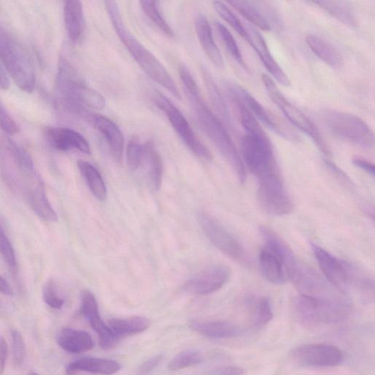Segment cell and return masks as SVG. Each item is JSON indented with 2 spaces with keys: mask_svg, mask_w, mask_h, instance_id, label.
<instances>
[{
  "mask_svg": "<svg viewBox=\"0 0 375 375\" xmlns=\"http://www.w3.org/2000/svg\"><path fill=\"white\" fill-rule=\"evenodd\" d=\"M227 4L262 30L275 32L282 28L279 12L267 2L229 1Z\"/></svg>",
  "mask_w": 375,
  "mask_h": 375,
  "instance_id": "obj_16",
  "label": "cell"
},
{
  "mask_svg": "<svg viewBox=\"0 0 375 375\" xmlns=\"http://www.w3.org/2000/svg\"><path fill=\"white\" fill-rule=\"evenodd\" d=\"M10 88V80L4 67L0 65V88L6 90Z\"/></svg>",
  "mask_w": 375,
  "mask_h": 375,
  "instance_id": "obj_50",
  "label": "cell"
},
{
  "mask_svg": "<svg viewBox=\"0 0 375 375\" xmlns=\"http://www.w3.org/2000/svg\"><path fill=\"white\" fill-rule=\"evenodd\" d=\"M263 246L259 254L261 272L270 283L284 285L299 263L289 246L271 229H260Z\"/></svg>",
  "mask_w": 375,
  "mask_h": 375,
  "instance_id": "obj_4",
  "label": "cell"
},
{
  "mask_svg": "<svg viewBox=\"0 0 375 375\" xmlns=\"http://www.w3.org/2000/svg\"><path fill=\"white\" fill-rule=\"evenodd\" d=\"M81 312L88 320L93 316L100 314L95 295L90 290H84L82 294Z\"/></svg>",
  "mask_w": 375,
  "mask_h": 375,
  "instance_id": "obj_45",
  "label": "cell"
},
{
  "mask_svg": "<svg viewBox=\"0 0 375 375\" xmlns=\"http://www.w3.org/2000/svg\"><path fill=\"white\" fill-rule=\"evenodd\" d=\"M56 94L64 108L81 116L85 115V107L102 110L107 104L105 97L100 93L88 87L66 61H63L59 69Z\"/></svg>",
  "mask_w": 375,
  "mask_h": 375,
  "instance_id": "obj_5",
  "label": "cell"
},
{
  "mask_svg": "<svg viewBox=\"0 0 375 375\" xmlns=\"http://www.w3.org/2000/svg\"><path fill=\"white\" fill-rule=\"evenodd\" d=\"M150 98L155 107L166 115L174 131L189 150L201 160L211 162L212 153L197 137L184 115L169 98L157 90L151 92Z\"/></svg>",
  "mask_w": 375,
  "mask_h": 375,
  "instance_id": "obj_11",
  "label": "cell"
},
{
  "mask_svg": "<svg viewBox=\"0 0 375 375\" xmlns=\"http://www.w3.org/2000/svg\"><path fill=\"white\" fill-rule=\"evenodd\" d=\"M150 326V321L143 317L113 319L109 321V327L120 339L141 333L148 330Z\"/></svg>",
  "mask_w": 375,
  "mask_h": 375,
  "instance_id": "obj_29",
  "label": "cell"
},
{
  "mask_svg": "<svg viewBox=\"0 0 375 375\" xmlns=\"http://www.w3.org/2000/svg\"><path fill=\"white\" fill-rule=\"evenodd\" d=\"M26 201L34 212L44 221H57V215L50 204L45 191L44 184L36 188L28 197Z\"/></svg>",
  "mask_w": 375,
  "mask_h": 375,
  "instance_id": "obj_30",
  "label": "cell"
},
{
  "mask_svg": "<svg viewBox=\"0 0 375 375\" xmlns=\"http://www.w3.org/2000/svg\"><path fill=\"white\" fill-rule=\"evenodd\" d=\"M0 292L6 295H12L13 290L8 282L0 275Z\"/></svg>",
  "mask_w": 375,
  "mask_h": 375,
  "instance_id": "obj_51",
  "label": "cell"
},
{
  "mask_svg": "<svg viewBox=\"0 0 375 375\" xmlns=\"http://www.w3.org/2000/svg\"><path fill=\"white\" fill-rule=\"evenodd\" d=\"M311 250L327 282L346 293L350 286L348 262L340 260L317 244H311Z\"/></svg>",
  "mask_w": 375,
  "mask_h": 375,
  "instance_id": "obj_17",
  "label": "cell"
},
{
  "mask_svg": "<svg viewBox=\"0 0 375 375\" xmlns=\"http://www.w3.org/2000/svg\"><path fill=\"white\" fill-rule=\"evenodd\" d=\"M77 165L95 197L98 201H105L107 189L100 172L93 165L85 161H78Z\"/></svg>",
  "mask_w": 375,
  "mask_h": 375,
  "instance_id": "obj_32",
  "label": "cell"
},
{
  "mask_svg": "<svg viewBox=\"0 0 375 375\" xmlns=\"http://www.w3.org/2000/svg\"><path fill=\"white\" fill-rule=\"evenodd\" d=\"M0 169L10 189L23 196L41 179L29 153L9 138L0 145Z\"/></svg>",
  "mask_w": 375,
  "mask_h": 375,
  "instance_id": "obj_6",
  "label": "cell"
},
{
  "mask_svg": "<svg viewBox=\"0 0 375 375\" xmlns=\"http://www.w3.org/2000/svg\"><path fill=\"white\" fill-rule=\"evenodd\" d=\"M321 117L328 130L338 139L364 148H374V131L361 117L331 109H323Z\"/></svg>",
  "mask_w": 375,
  "mask_h": 375,
  "instance_id": "obj_9",
  "label": "cell"
},
{
  "mask_svg": "<svg viewBox=\"0 0 375 375\" xmlns=\"http://www.w3.org/2000/svg\"><path fill=\"white\" fill-rule=\"evenodd\" d=\"M213 8L217 13L227 23L234 31L244 39L247 36V28L242 23L241 19L223 2L214 1Z\"/></svg>",
  "mask_w": 375,
  "mask_h": 375,
  "instance_id": "obj_37",
  "label": "cell"
},
{
  "mask_svg": "<svg viewBox=\"0 0 375 375\" xmlns=\"http://www.w3.org/2000/svg\"><path fill=\"white\" fill-rule=\"evenodd\" d=\"M46 136L50 145L62 152L77 150L85 154H90V146L85 138L80 133L68 128L49 127Z\"/></svg>",
  "mask_w": 375,
  "mask_h": 375,
  "instance_id": "obj_21",
  "label": "cell"
},
{
  "mask_svg": "<svg viewBox=\"0 0 375 375\" xmlns=\"http://www.w3.org/2000/svg\"><path fill=\"white\" fill-rule=\"evenodd\" d=\"M227 90L233 93L238 97L243 105L263 125L268 127L279 136L285 138L287 141L295 142L299 141L298 136L292 133L276 117L263 106L247 90L239 85L230 84Z\"/></svg>",
  "mask_w": 375,
  "mask_h": 375,
  "instance_id": "obj_14",
  "label": "cell"
},
{
  "mask_svg": "<svg viewBox=\"0 0 375 375\" xmlns=\"http://www.w3.org/2000/svg\"><path fill=\"white\" fill-rule=\"evenodd\" d=\"M296 319L308 328L341 323L350 313L347 295L324 297L300 294L293 302Z\"/></svg>",
  "mask_w": 375,
  "mask_h": 375,
  "instance_id": "obj_3",
  "label": "cell"
},
{
  "mask_svg": "<svg viewBox=\"0 0 375 375\" xmlns=\"http://www.w3.org/2000/svg\"><path fill=\"white\" fill-rule=\"evenodd\" d=\"M126 163L131 171L139 169L144 162L145 144L138 139H132L126 148Z\"/></svg>",
  "mask_w": 375,
  "mask_h": 375,
  "instance_id": "obj_39",
  "label": "cell"
},
{
  "mask_svg": "<svg viewBox=\"0 0 375 375\" xmlns=\"http://www.w3.org/2000/svg\"><path fill=\"white\" fill-rule=\"evenodd\" d=\"M59 345L70 353H81L92 350L95 345L90 335L71 328L62 329L57 335Z\"/></svg>",
  "mask_w": 375,
  "mask_h": 375,
  "instance_id": "obj_25",
  "label": "cell"
},
{
  "mask_svg": "<svg viewBox=\"0 0 375 375\" xmlns=\"http://www.w3.org/2000/svg\"><path fill=\"white\" fill-rule=\"evenodd\" d=\"M200 225L210 242L230 258L237 262H244L246 258L244 248L236 237L213 215L201 213Z\"/></svg>",
  "mask_w": 375,
  "mask_h": 375,
  "instance_id": "obj_13",
  "label": "cell"
},
{
  "mask_svg": "<svg viewBox=\"0 0 375 375\" xmlns=\"http://www.w3.org/2000/svg\"><path fill=\"white\" fill-rule=\"evenodd\" d=\"M140 4L145 14L157 29L162 31L166 36L174 37V32L160 12L159 2L144 0V1L140 2Z\"/></svg>",
  "mask_w": 375,
  "mask_h": 375,
  "instance_id": "obj_36",
  "label": "cell"
},
{
  "mask_svg": "<svg viewBox=\"0 0 375 375\" xmlns=\"http://www.w3.org/2000/svg\"><path fill=\"white\" fill-rule=\"evenodd\" d=\"M352 164L355 167L364 171L372 177L374 176V174H375L374 165L371 162L366 160L364 159H362V157H354V159L352 160Z\"/></svg>",
  "mask_w": 375,
  "mask_h": 375,
  "instance_id": "obj_48",
  "label": "cell"
},
{
  "mask_svg": "<svg viewBox=\"0 0 375 375\" xmlns=\"http://www.w3.org/2000/svg\"><path fill=\"white\" fill-rule=\"evenodd\" d=\"M0 129L10 136L19 132V126L0 100Z\"/></svg>",
  "mask_w": 375,
  "mask_h": 375,
  "instance_id": "obj_44",
  "label": "cell"
},
{
  "mask_svg": "<svg viewBox=\"0 0 375 375\" xmlns=\"http://www.w3.org/2000/svg\"><path fill=\"white\" fill-rule=\"evenodd\" d=\"M194 26L199 42L209 60L215 67L224 68V58L215 42L212 28L207 17L202 13L197 14L194 18Z\"/></svg>",
  "mask_w": 375,
  "mask_h": 375,
  "instance_id": "obj_22",
  "label": "cell"
},
{
  "mask_svg": "<svg viewBox=\"0 0 375 375\" xmlns=\"http://www.w3.org/2000/svg\"><path fill=\"white\" fill-rule=\"evenodd\" d=\"M145 144L144 162L147 165L148 174L153 188L159 191L161 189L163 177V162L159 151L155 148L153 142L148 141Z\"/></svg>",
  "mask_w": 375,
  "mask_h": 375,
  "instance_id": "obj_28",
  "label": "cell"
},
{
  "mask_svg": "<svg viewBox=\"0 0 375 375\" xmlns=\"http://www.w3.org/2000/svg\"><path fill=\"white\" fill-rule=\"evenodd\" d=\"M0 59L19 89L31 93L35 88L36 78L30 59L20 43L1 27Z\"/></svg>",
  "mask_w": 375,
  "mask_h": 375,
  "instance_id": "obj_8",
  "label": "cell"
},
{
  "mask_svg": "<svg viewBox=\"0 0 375 375\" xmlns=\"http://www.w3.org/2000/svg\"><path fill=\"white\" fill-rule=\"evenodd\" d=\"M164 355L159 354L154 355L144 364L141 365L139 369L137 370L135 375H148L154 370L164 359Z\"/></svg>",
  "mask_w": 375,
  "mask_h": 375,
  "instance_id": "obj_46",
  "label": "cell"
},
{
  "mask_svg": "<svg viewBox=\"0 0 375 375\" xmlns=\"http://www.w3.org/2000/svg\"><path fill=\"white\" fill-rule=\"evenodd\" d=\"M310 4L318 6L328 14L343 24L351 28H357L358 22L353 12L345 3L337 1H314Z\"/></svg>",
  "mask_w": 375,
  "mask_h": 375,
  "instance_id": "obj_33",
  "label": "cell"
},
{
  "mask_svg": "<svg viewBox=\"0 0 375 375\" xmlns=\"http://www.w3.org/2000/svg\"><path fill=\"white\" fill-rule=\"evenodd\" d=\"M242 140V160L258 181L280 174L269 137L258 122L249 123Z\"/></svg>",
  "mask_w": 375,
  "mask_h": 375,
  "instance_id": "obj_7",
  "label": "cell"
},
{
  "mask_svg": "<svg viewBox=\"0 0 375 375\" xmlns=\"http://www.w3.org/2000/svg\"><path fill=\"white\" fill-rule=\"evenodd\" d=\"M179 74L197 125L223 155L240 184H244L246 180V167L225 126L205 102L189 70L181 66Z\"/></svg>",
  "mask_w": 375,
  "mask_h": 375,
  "instance_id": "obj_1",
  "label": "cell"
},
{
  "mask_svg": "<svg viewBox=\"0 0 375 375\" xmlns=\"http://www.w3.org/2000/svg\"><path fill=\"white\" fill-rule=\"evenodd\" d=\"M8 353V344L4 338L0 337V375H3L5 373Z\"/></svg>",
  "mask_w": 375,
  "mask_h": 375,
  "instance_id": "obj_49",
  "label": "cell"
},
{
  "mask_svg": "<svg viewBox=\"0 0 375 375\" xmlns=\"http://www.w3.org/2000/svg\"><path fill=\"white\" fill-rule=\"evenodd\" d=\"M28 375H40V374H37L36 372H30Z\"/></svg>",
  "mask_w": 375,
  "mask_h": 375,
  "instance_id": "obj_52",
  "label": "cell"
},
{
  "mask_svg": "<svg viewBox=\"0 0 375 375\" xmlns=\"http://www.w3.org/2000/svg\"><path fill=\"white\" fill-rule=\"evenodd\" d=\"M215 25L222 41L231 56L242 67L247 69L242 52L231 32L223 24L219 22H216Z\"/></svg>",
  "mask_w": 375,
  "mask_h": 375,
  "instance_id": "obj_38",
  "label": "cell"
},
{
  "mask_svg": "<svg viewBox=\"0 0 375 375\" xmlns=\"http://www.w3.org/2000/svg\"><path fill=\"white\" fill-rule=\"evenodd\" d=\"M94 129L101 133L109 147L113 159L117 163L123 161L125 139L122 131L109 118L95 114L90 117Z\"/></svg>",
  "mask_w": 375,
  "mask_h": 375,
  "instance_id": "obj_20",
  "label": "cell"
},
{
  "mask_svg": "<svg viewBox=\"0 0 375 375\" xmlns=\"http://www.w3.org/2000/svg\"><path fill=\"white\" fill-rule=\"evenodd\" d=\"M306 43L312 52L321 61L333 69H341L344 59L340 52L325 39L316 35H309Z\"/></svg>",
  "mask_w": 375,
  "mask_h": 375,
  "instance_id": "obj_27",
  "label": "cell"
},
{
  "mask_svg": "<svg viewBox=\"0 0 375 375\" xmlns=\"http://www.w3.org/2000/svg\"><path fill=\"white\" fill-rule=\"evenodd\" d=\"M231 269L224 265L210 267L189 280L186 289L194 294L208 295L221 290L230 280Z\"/></svg>",
  "mask_w": 375,
  "mask_h": 375,
  "instance_id": "obj_18",
  "label": "cell"
},
{
  "mask_svg": "<svg viewBox=\"0 0 375 375\" xmlns=\"http://www.w3.org/2000/svg\"><path fill=\"white\" fill-rule=\"evenodd\" d=\"M293 361L300 365L311 367L338 366L344 360V354L338 347L327 344L302 345L291 352Z\"/></svg>",
  "mask_w": 375,
  "mask_h": 375,
  "instance_id": "obj_15",
  "label": "cell"
},
{
  "mask_svg": "<svg viewBox=\"0 0 375 375\" xmlns=\"http://www.w3.org/2000/svg\"><path fill=\"white\" fill-rule=\"evenodd\" d=\"M121 369L120 363L116 361L85 357L70 363L66 371L71 374L76 371H86L95 374L111 375L119 371Z\"/></svg>",
  "mask_w": 375,
  "mask_h": 375,
  "instance_id": "obj_26",
  "label": "cell"
},
{
  "mask_svg": "<svg viewBox=\"0 0 375 375\" xmlns=\"http://www.w3.org/2000/svg\"><path fill=\"white\" fill-rule=\"evenodd\" d=\"M190 328L206 338L215 340L232 339L242 333L238 326L221 321H194Z\"/></svg>",
  "mask_w": 375,
  "mask_h": 375,
  "instance_id": "obj_24",
  "label": "cell"
},
{
  "mask_svg": "<svg viewBox=\"0 0 375 375\" xmlns=\"http://www.w3.org/2000/svg\"><path fill=\"white\" fill-rule=\"evenodd\" d=\"M90 326L98 335L100 344L104 349H111L115 347L121 340L110 329L101 319V315L97 314L88 319Z\"/></svg>",
  "mask_w": 375,
  "mask_h": 375,
  "instance_id": "obj_35",
  "label": "cell"
},
{
  "mask_svg": "<svg viewBox=\"0 0 375 375\" xmlns=\"http://www.w3.org/2000/svg\"><path fill=\"white\" fill-rule=\"evenodd\" d=\"M43 299L48 306L54 309H61L65 304L64 299L57 294L54 282L52 280L48 281L46 284L43 292Z\"/></svg>",
  "mask_w": 375,
  "mask_h": 375,
  "instance_id": "obj_43",
  "label": "cell"
},
{
  "mask_svg": "<svg viewBox=\"0 0 375 375\" xmlns=\"http://www.w3.org/2000/svg\"><path fill=\"white\" fill-rule=\"evenodd\" d=\"M66 28L72 43L78 44L83 40L85 20L83 3L69 0L64 4Z\"/></svg>",
  "mask_w": 375,
  "mask_h": 375,
  "instance_id": "obj_23",
  "label": "cell"
},
{
  "mask_svg": "<svg viewBox=\"0 0 375 375\" xmlns=\"http://www.w3.org/2000/svg\"><path fill=\"white\" fill-rule=\"evenodd\" d=\"M0 254L11 270L16 272L18 266L16 252L1 222H0Z\"/></svg>",
  "mask_w": 375,
  "mask_h": 375,
  "instance_id": "obj_41",
  "label": "cell"
},
{
  "mask_svg": "<svg viewBox=\"0 0 375 375\" xmlns=\"http://www.w3.org/2000/svg\"><path fill=\"white\" fill-rule=\"evenodd\" d=\"M105 4L114 31L137 65L152 81L181 100V93L167 69L126 27L117 3L106 1Z\"/></svg>",
  "mask_w": 375,
  "mask_h": 375,
  "instance_id": "obj_2",
  "label": "cell"
},
{
  "mask_svg": "<svg viewBox=\"0 0 375 375\" xmlns=\"http://www.w3.org/2000/svg\"><path fill=\"white\" fill-rule=\"evenodd\" d=\"M258 198L261 207L269 215L284 216L293 210V204L281 174L258 181Z\"/></svg>",
  "mask_w": 375,
  "mask_h": 375,
  "instance_id": "obj_12",
  "label": "cell"
},
{
  "mask_svg": "<svg viewBox=\"0 0 375 375\" xmlns=\"http://www.w3.org/2000/svg\"><path fill=\"white\" fill-rule=\"evenodd\" d=\"M12 352L14 364L21 367L26 358V345L23 335L17 329L11 330Z\"/></svg>",
  "mask_w": 375,
  "mask_h": 375,
  "instance_id": "obj_42",
  "label": "cell"
},
{
  "mask_svg": "<svg viewBox=\"0 0 375 375\" xmlns=\"http://www.w3.org/2000/svg\"><path fill=\"white\" fill-rule=\"evenodd\" d=\"M202 73L212 105L225 121H230V113L221 92L215 85L210 73L205 69H203Z\"/></svg>",
  "mask_w": 375,
  "mask_h": 375,
  "instance_id": "obj_34",
  "label": "cell"
},
{
  "mask_svg": "<svg viewBox=\"0 0 375 375\" xmlns=\"http://www.w3.org/2000/svg\"><path fill=\"white\" fill-rule=\"evenodd\" d=\"M251 324L255 328L266 326L273 318V308L268 298H249L247 300Z\"/></svg>",
  "mask_w": 375,
  "mask_h": 375,
  "instance_id": "obj_31",
  "label": "cell"
},
{
  "mask_svg": "<svg viewBox=\"0 0 375 375\" xmlns=\"http://www.w3.org/2000/svg\"><path fill=\"white\" fill-rule=\"evenodd\" d=\"M203 359V355L198 351H184L176 355L169 362L168 368L172 371L181 370L200 364Z\"/></svg>",
  "mask_w": 375,
  "mask_h": 375,
  "instance_id": "obj_40",
  "label": "cell"
},
{
  "mask_svg": "<svg viewBox=\"0 0 375 375\" xmlns=\"http://www.w3.org/2000/svg\"><path fill=\"white\" fill-rule=\"evenodd\" d=\"M244 374V370L241 367L227 366L213 369L202 375H243Z\"/></svg>",
  "mask_w": 375,
  "mask_h": 375,
  "instance_id": "obj_47",
  "label": "cell"
},
{
  "mask_svg": "<svg viewBox=\"0 0 375 375\" xmlns=\"http://www.w3.org/2000/svg\"><path fill=\"white\" fill-rule=\"evenodd\" d=\"M245 40L258 54L261 61L274 80L285 87H290L291 82L288 76L275 61L261 34L254 29L247 28V36Z\"/></svg>",
  "mask_w": 375,
  "mask_h": 375,
  "instance_id": "obj_19",
  "label": "cell"
},
{
  "mask_svg": "<svg viewBox=\"0 0 375 375\" xmlns=\"http://www.w3.org/2000/svg\"><path fill=\"white\" fill-rule=\"evenodd\" d=\"M262 82L272 102L279 108L289 122L311 138L320 150L329 156L331 152L323 136L309 117L287 100L268 75L262 74Z\"/></svg>",
  "mask_w": 375,
  "mask_h": 375,
  "instance_id": "obj_10",
  "label": "cell"
}]
</instances>
